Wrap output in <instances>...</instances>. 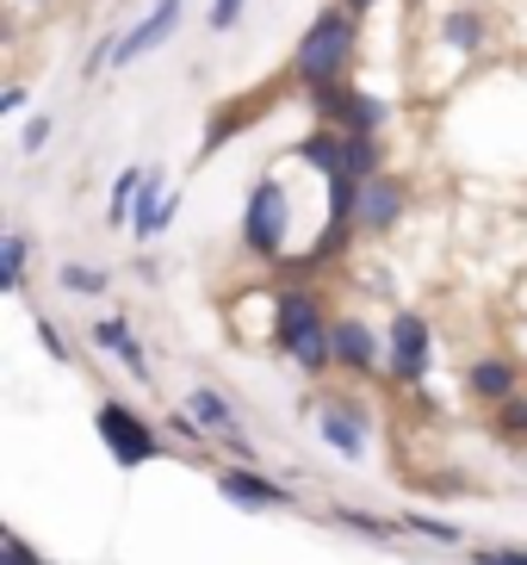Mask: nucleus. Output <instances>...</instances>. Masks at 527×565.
<instances>
[{
	"label": "nucleus",
	"mask_w": 527,
	"mask_h": 565,
	"mask_svg": "<svg viewBox=\"0 0 527 565\" xmlns=\"http://www.w3.org/2000/svg\"><path fill=\"white\" fill-rule=\"evenodd\" d=\"M354 63H361V13H347L342 0H330V7L298 32L286 82L304 87V94H316V87L354 82Z\"/></svg>",
	"instance_id": "1"
},
{
	"label": "nucleus",
	"mask_w": 527,
	"mask_h": 565,
	"mask_svg": "<svg viewBox=\"0 0 527 565\" xmlns=\"http://www.w3.org/2000/svg\"><path fill=\"white\" fill-rule=\"evenodd\" d=\"M236 236H243V249L255 255V262H267V267L286 262V243H292V200H286V181L273 174V168L248 186Z\"/></svg>",
	"instance_id": "2"
},
{
	"label": "nucleus",
	"mask_w": 527,
	"mask_h": 565,
	"mask_svg": "<svg viewBox=\"0 0 527 565\" xmlns=\"http://www.w3.org/2000/svg\"><path fill=\"white\" fill-rule=\"evenodd\" d=\"M311 113H316V125H330V131L385 137V131H391V118H397V106L379 100V94L361 87V82H335V87H316V94H311Z\"/></svg>",
	"instance_id": "3"
},
{
	"label": "nucleus",
	"mask_w": 527,
	"mask_h": 565,
	"mask_svg": "<svg viewBox=\"0 0 527 565\" xmlns=\"http://www.w3.org/2000/svg\"><path fill=\"white\" fill-rule=\"evenodd\" d=\"M94 429H99V441H106V454H112L118 472H137V466L162 460V441H168V435L155 429L149 416H137L125 398H99V404H94Z\"/></svg>",
	"instance_id": "4"
},
{
	"label": "nucleus",
	"mask_w": 527,
	"mask_h": 565,
	"mask_svg": "<svg viewBox=\"0 0 527 565\" xmlns=\"http://www.w3.org/2000/svg\"><path fill=\"white\" fill-rule=\"evenodd\" d=\"M434 373V323L410 305H397L385 323V380L391 385H422Z\"/></svg>",
	"instance_id": "5"
},
{
	"label": "nucleus",
	"mask_w": 527,
	"mask_h": 565,
	"mask_svg": "<svg viewBox=\"0 0 527 565\" xmlns=\"http://www.w3.org/2000/svg\"><path fill=\"white\" fill-rule=\"evenodd\" d=\"M316 404V435L330 441L342 460H366V429H373V411L361 398H311Z\"/></svg>",
	"instance_id": "6"
},
{
	"label": "nucleus",
	"mask_w": 527,
	"mask_h": 565,
	"mask_svg": "<svg viewBox=\"0 0 527 565\" xmlns=\"http://www.w3.org/2000/svg\"><path fill=\"white\" fill-rule=\"evenodd\" d=\"M181 19H186V0H149V13L137 19V25H131L125 38H118L112 68H131V63H143L149 51H162L168 38L181 32Z\"/></svg>",
	"instance_id": "7"
},
{
	"label": "nucleus",
	"mask_w": 527,
	"mask_h": 565,
	"mask_svg": "<svg viewBox=\"0 0 527 565\" xmlns=\"http://www.w3.org/2000/svg\"><path fill=\"white\" fill-rule=\"evenodd\" d=\"M217 491L236 503V510H292V484L267 479L261 466H217Z\"/></svg>",
	"instance_id": "8"
},
{
	"label": "nucleus",
	"mask_w": 527,
	"mask_h": 565,
	"mask_svg": "<svg viewBox=\"0 0 527 565\" xmlns=\"http://www.w3.org/2000/svg\"><path fill=\"white\" fill-rule=\"evenodd\" d=\"M335 373H354V380L385 373V335L366 317H335Z\"/></svg>",
	"instance_id": "9"
},
{
	"label": "nucleus",
	"mask_w": 527,
	"mask_h": 565,
	"mask_svg": "<svg viewBox=\"0 0 527 565\" xmlns=\"http://www.w3.org/2000/svg\"><path fill=\"white\" fill-rule=\"evenodd\" d=\"M410 217V181L385 168L379 181H366V200H361V236H391L397 224Z\"/></svg>",
	"instance_id": "10"
},
{
	"label": "nucleus",
	"mask_w": 527,
	"mask_h": 565,
	"mask_svg": "<svg viewBox=\"0 0 527 565\" xmlns=\"http://www.w3.org/2000/svg\"><path fill=\"white\" fill-rule=\"evenodd\" d=\"M316 323H330L323 317V299H316V286H280L273 292V349H286L292 335H304V330H316Z\"/></svg>",
	"instance_id": "11"
},
{
	"label": "nucleus",
	"mask_w": 527,
	"mask_h": 565,
	"mask_svg": "<svg viewBox=\"0 0 527 565\" xmlns=\"http://www.w3.org/2000/svg\"><path fill=\"white\" fill-rule=\"evenodd\" d=\"M521 380H527V366L521 361H509V354H478V361L465 366V392L478 404H503V398H515L521 392Z\"/></svg>",
	"instance_id": "12"
},
{
	"label": "nucleus",
	"mask_w": 527,
	"mask_h": 565,
	"mask_svg": "<svg viewBox=\"0 0 527 565\" xmlns=\"http://www.w3.org/2000/svg\"><path fill=\"white\" fill-rule=\"evenodd\" d=\"M434 38H441L453 56H478L484 44H491V13L472 7V0H465V7H447V13L434 19Z\"/></svg>",
	"instance_id": "13"
},
{
	"label": "nucleus",
	"mask_w": 527,
	"mask_h": 565,
	"mask_svg": "<svg viewBox=\"0 0 527 565\" xmlns=\"http://www.w3.org/2000/svg\"><path fill=\"white\" fill-rule=\"evenodd\" d=\"M342 143H347L342 131H330V125H311V131L298 137L286 156H298V168H311V174H323V181H330V174H342Z\"/></svg>",
	"instance_id": "14"
},
{
	"label": "nucleus",
	"mask_w": 527,
	"mask_h": 565,
	"mask_svg": "<svg viewBox=\"0 0 527 565\" xmlns=\"http://www.w3.org/2000/svg\"><path fill=\"white\" fill-rule=\"evenodd\" d=\"M323 522H330V529H347V534H366V541H385V547H391L397 534H410L404 515H373V510H354V503H330Z\"/></svg>",
	"instance_id": "15"
},
{
	"label": "nucleus",
	"mask_w": 527,
	"mask_h": 565,
	"mask_svg": "<svg viewBox=\"0 0 527 565\" xmlns=\"http://www.w3.org/2000/svg\"><path fill=\"white\" fill-rule=\"evenodd\" d=\"M186 411H193L198 423L217 435V441H224V435H236V404L224 398L217 385H193V392H186Z\"/></svg>",
	"instance_id": "16"
},
{
	"label": "nucleus",
	"mask_w": 527,
	"mask_h": 565,
	"mask_svg": "<svg viewBox=\"0 0 527 565\" xmlns=\"http://www.w3.org/2000/svg\"><path fill=\"white\" fill-rule=\"evenodd\" d=\"M261 113H267V100H236V113H217V118H212V131H205V143H198V162H212V156L224 150V143L243 131V125H255Z\"/></svg>",
	"instance_id": "17"
},
{
	"label": "nucleus",
	"mask_w": 527,
	"mask_h": 565,
	"mask_svg": "<svg viewBox=\"0 0 527 565\" xmlns=\"http://www.w3.org/2000/svg\"><path fill=\"white\" fill-rule=\"evenodd\" d=\"M342 174H354V181H379L385 174V137H347L342 143Z\"/></svg>",
	"instance_id": "18"
},
{
	"label": "nucleus",
	"mask_w": 527,
	"mask_h": 565,
	"mask_svg": "<svg viewBox=\"0 0 527 565\" xmlns=\"http://www.w3.org/2000/svg\"><path fill=\"white\" fill-rule=\"evenodd\" d=\"M143 174H149V168H125V174L112 181V193H106V224H112V231H131V205H137Z\"/></svg>",
	"instance_id": "19"
},
{
	"label": "nucleus",
	"mask_w": 527,
	"mask_h": 565,
	"mask_svg": "<svg viewBox=\"0 0 527 565\" xmlns=\"http://www.w3.org/2000/svg\"><path fill=\"white\" fill-rule=\"evenodd\" d=\"M56 286L75 292V299H106L112 274H106V267H87V262H63V267H56Z\"/></svg>",
	"instance_id": "20"
},
{
	"label": "nucleus",
	"mask_w": 527,
	"mask_h": 565,
	"mask_svg": "<svg viewBox=\"0 0 527 565\" xmlns=\"http://www.w3.org/2000/svg\"><path fill=\"white\" fill-rule=\"evenodd\" d=\"M404 529H410V534H422L429 547H465V529H460V522H447V515L404 510Z\"/></svg>",
	"instance_id": "21"
},
{
	"label": "nucleus",
	"mask_w": 527,
	"mask_h": 565,
	"mask_svg": "<svg viewBox=\"0 0 527 565\" xmlns=\"http://www.w3.org/2000/svg\"><path fill=\"white\" fill-rule=\"evenodd\" d=\"M25 262H32V236L7 231L0 236V274H7V292H25Z\"/></svg>",
	"instance_id": "22"
},
{
	"label": "nucleus",
	"mask_w": 527,
	"mask_h": 565,
	"mask_svg": "<svg viewBox=\"0 0 527 565\" xmlns=\"http://www.w3.org/2000/svg\"><path fill=\"white\" fill-rule=\"evenodd\" d=\"M162 435H168V441H181V448H193L198 460H212V454H205V435H212V429H205V423H198V416L186 411V404L162 416Z\"/></svg>",
	"instance_id": "23"
},
{
	"label": "nucleus",
	"mask_w": 527,
	"mask_h": 565,
	"mask_svg": "<svg viewBox=\"0 0 527 565\" xmlns=\"http://www.w3.org/2000/svg\"><path fill=\"white\" fill-rule=\"evenodd\" d=\"M491 416H496V435H503V441H527V392L503 398Z\"/></svg>",
	"instance_id": "24"
},
{
	"label": "nucleus",
	"mask_w": 527,
	"mask_h": 565,
	"mask_svg": "<svg viewBox=\"0 0 527 565\" xmlns=\"http://www.w3.org/2000/svg\"><path fill=\"white\" fill-rule=\"evenodd\" d=\"M125 335H131V323H125V317H94V323H87V342H94L99 354H118V342H125Z\"/></svg>",
	"instance_id": "25"
},
{
	"label": "nucleus",
	"mask_w": 527,
	"mask_h": 565,
	"mask_svg": "<svg viewBox=\"0 0 527 565\" xmlns=\"http://www.w3.org/2000/svg\"><path fill=\"white\" fill-rule=\"evenodd\" d=\"M50 137H56V118H50V113H37V118H25V131H19V150H25V156H37V150L50 143Z\"/></svg>",
	"instance_id": "26"
},
{
	"label": "nucleus",
	"mask_w": 527,
	"mask_h": 565,
	"mask_svg": "<svg viewBox=\"0 0 527 565\" xmlns=\"http://www.w3.org/2000/svg\"><path fill=\"white\" fill-rule=\"evenodd\" d=\"M243 13H248V0H212L205 25H212V32H236V25H243Z\"/></svg>",
	"instance_id": "27"
},
{
	"label": "nucleus",
	"mask_w": 527,
	"mask_h": 565,
	"mask_svg": "<svg viewBox=\"0 0 527 565\" xmlns=\"http://www.w3.org/2000/svg\"><path fill=\"white\" fill-rule=\"evenodd\" d=\"M37 342H44V354H50V361H75V354H68V335L63 330H56V323H50V317L44 311H37Z\"/></svg>",
	"instance_id": "28"
},
{
	"label": "nucleus",
	"mask_w": 527,
	"mask_h": 565,
	"mask_svg": "<svg viewBox=\"0 0 527 565\" xmlns=\"http://www.w3.org/2000/svg\"><path fill=\"white\" fill-rule=\"evenodd\" d=\"M0 565H50V559H44V553H32L13 529H7V534H0Z\"/></svg>",
	"instance_id": "29"
},
{
	"label": "nucleus",
	"mask_w": 527,
	"mask_h": 565,
	"mask_svg": "<svg viewBox=\"0 0 527 565\" xmlns=\"http://www.w3.org/2000/svg\"><path fill=\"white\" fill-rule=\"evenodd\" d=\"M465 565H527V547H472Z\"/></svg>",
	"instance_id": "30"
},
{
	"label": "nucleus",
	"mask_w": 527,
	"mask_h": 565,
	"mask_svg": "<svg viewBox=\"0 0 527 565\" xmlns=\"http://www.w3.org/2000/svg\"><path fill=\"white\" fill-rule=\"evenodd\" d=\"M25 100H32V87L7 82V87H0V118H19V113H25Z\"/></svg>",
	"instance_id": "31"
},
{
	"label": "nucleus",
	"mask_w": 527,
	"mask_h": 565,
	"mask_svg": "<svg viewBox=\"0 0 527 565\" xmlns=\"http://www.w3.org/2000/svg\"><path fill=\"white\" fill-rule=\"evenodd\" d=\"M342 7H347V13H361V19H366L373 7H379V0H342Z\"/></svg>",
	"instance_id": "32"
},
{
	"label": "nucleus",
	"mask_w": 527,
	"mask_h": 565,
	"mask_svg": "<svg viewBox=\"0 0 527 565\" xmlns=\"http://www.w3.org/2000/svg\"><path fill=\"white\" fill-rule=\"evenodd\" d=\"M25 7H44V0H25Z\"/></svg>",
	"instance_id": "33"
}]
</instances>
